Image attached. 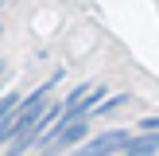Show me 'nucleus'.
Here are the masks:
<instances>
[{
	"label": "nucleus",
	"instance_id": "nucleus-1",
	"mask_svg": "<svg viewBox=\"0 0 159 156\" xmlns=\"http://www.w3.org/2000/svg\"><path fill=\"white\" fill-rule=\"evenodd\" d=\"M85 133H89V121H85V117L66 113V117L58 121V129H54V137L43 144V156H62L66 148L82 144V140H85Z\"/></svg>",
	"mask_w": 159,
	"mask_h": 156
},
{
	"label": "nucleus",
	"instance_id": "nucleus-2",
	"mask_svg": "<svg viewBox=\"0 0 159 156\" xmlns=\"http://www.w3.org/2000/svg\"><path fill=\"white\" fill-rule=\"evenodd\" d=\"M128 144H132L128 129H109V133H101V137H93L89 144L74 148V156H120Z\"/></svg>",
	"mask_w": 159,
	"mask_h": 156
},
{
	"label": "nucleus",
	"instance_id": "nucleus-3",
	"mask_svg": "<svg viewBox=\"0 0 159 156\" xmlns=\"http://www.w3.org/2000/svg\"><path fill=\"white\" fill-rule=\"evenodd\" d=\"M120 156H159V133L155 137H136Z\"/></svg>",
	"mask_w": 159,
	"mask_h": 156
},
{
	"label": "nucleus",
	"instance_id": "nucleus-4",
	"mask_svg": "<svg viewBox=\"0 0 159 156\" xmlns=\"http://www.w3.org/2000/svg\"><path fill=\"white\" fill-rule=\"evenodd\" d=\"M124 105H132V94H113V98H105V101H101V109H97V113H101V117H109V113H120Z\"/></svg>",
	"mask_w": 159,
	"mask_h": 156
},
{
	"label": "nucleus",
	"instance_id": "nucleus-5",
	"mask_svg": "<svg viewBox=\"0 0 159 156\" xmlns=\"http://www.w3.org/2000/svg\"><path fill=\"white\" fill-rule=\"evenodd\" d=\"M159 133V117H144L140 121V137H155Z\"/></svg>",
	"mask_w": 159,
	"mask_h": 156
},
{
	"label": "nucleus",
	"instance_id": "nucleus-6",
	"mask_svg": "<svg viewBox=\"0 0 159 156\" xmlns=\"http://www.w3.org/2000/svg\"><path fill=\"white\" fill-rule=\"evenodd\" d=\"M4 82H8V66L0 62V98H4Z\"/></svg>",
	"mask_w": 159,
	"mask_h": 156
}]
</instances>
